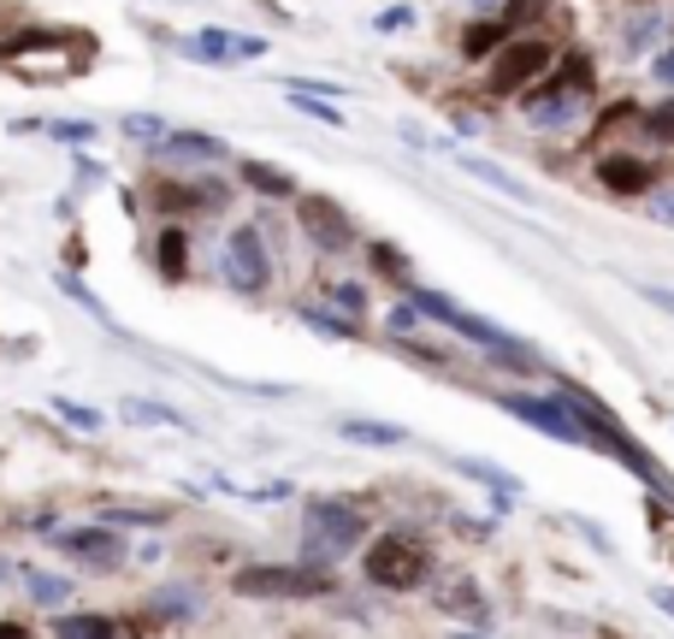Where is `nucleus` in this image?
Masks as SVG:
<instances>
[{
    "instance_id": "nucleus-1",
    "label": "nucleus",
    "mask_w": 674,
    "mask_h": 639,
    "mask_svg": "<svg viewBox=\"0 0 674 639\" xmlns=\"http://www.w3.org/2000/svg\"><path fill=\"white\" fill-rule=\"evenodd\" d=\"M426 575H432V550L414 533H379L367 545V580L385 586V592H414Z\"/></svg>"
},
{
    "instance_id": "nucleus-2",
    "label": "nucleus",
    "mask_w": 674,
    "mask_h": 639,
    "mask_svg": "<svg viewBox=\"0 0 674 639\" xmlns=\"http://www.w3.org/2000/svg\"><path fill=\"white\" fill-rule=\"evenodd\" d=\"M367 539V522H361V509L338 504V497H320V504H308V563H338L343 550H355Z\"/></svg>"
},
{
    "instance_id": "nucleus-3",
    "label": "nucleus",
    "mask_w": 674,
    "mask_h": 639,
    "mask_svg": "<svg viewBox=\"0 0 674 639\" xmlns=\"http://www.w3.org/2000/svg\"><path fill=\"white\" fill-rule=\"evenodd\" d=\"M237 598H332V568H237L231 575Z\"/></svg>"
},
{
    "instance_id": "nucleus-4",
    "label": "nucleus",
    "mask_w": 674,
    "mask_h": 639,
    "mask_svg": "<svg viewBox=\"0 0 674 639\" xmlns=\"http://www.w3.org/2000/svg\"><path fill=\"white\" fill-rule=\"evenodd\" d=\"M504 409L515 414V421H527V426H539V433H550V439L598 444V433L574 414V403H568V396H527V391H509V396H504Z\"/></svg>"
},
{
    "instance_id": "nucleus-5",
    "label": "nucleus",
    "mask_w": 674,
    "mask_h": 639,
    "mask_svg": "<svg viewBox=\"0 0 674 639\" xmlns=\"http://www.w3.org/2000/svg\"><path fill=\"white\" fill-rule=\"evenodd\" d=\"M408 302L421 308V315H432V320H444L449 332H462V338H474V343H491V350H504V355H527L521 343H515L509 332H497L491 320H479V315H468V308H456L449 297H438V290H408Z\"/></svg>"
},
{
    "instance_id": "nucleus-6",
    "label": "nucleus",
    "mask_w": 674,
    "mask_h": 639,
    "mask_svg": "<svg viewBox=\"0 0 674 639\" xmlns=\"http://www.w3.org/2000/svg\"><path fill=\"white\" fill-rule=\"evenodd\" d=\"M219 267H225V285H231V290H243V297H255V290H267V279H272V261H267V249H261V231H255V226H237L231 237H225Z\"/></svg>"
},
{
    "instance_id": "nucleus-7",
    "label": "nucleus",
    "mask_w": 674,
    "mask_h": 639,
    "mask_svg": "<svg viewBox=\"0 0 674 639\" xmlns=\"http://www.w3.org/2000/svg\"><path fill=\"white\" fill-rule=\"evenodd\" d=\"M539 72H550V42H504L491 60V95L527 90Z\"/></svg>"
},
{
    "instance_id": "nucleus-8",
    "label": "nucleus",
    "mask_w": 674,
    "mask_h": 639,
    "mask_svg": "<svg viewBox=\"0 0 674 639\" xmlns=\"http://www.w3.org/2000/svg\"><path fill=\"white\" fill-rule=\"evenodd\" d=\"M297 214H302V231L314 237L325 255L355 249V226H350V214H343L332 196H302V202H297Z\"/></svg>"
},
{
    "instance_id": "nucleus-9",
    "label": "nucleus",
    "mask_w": 674,
    "mask_h": 639,
    "mask_svg": "<svg viewBox=\"0 0 674 639\" xmlns=\"http://www.w3.org/2000/svg\"><path fill=\"white\" fill-rule=\"evenodd\" d=\"M160 154L172 166H219L225 154H231V143L201 136V131H172V136H160Z\"/></svg>"
},
{
    "instance_id": "nucleus-10",
    "label": "nucleus",
    "mask_w": 674,
    "mask_h": 639,
    "mask_svg": "<svg viewBox=\"0 0 674 639\" xmlns=\"http://www.w3.org/2000/svg\"><path fill=\"white\" fill-rule=\"evenodd\" d=\"M598 178H603V189H615V196H645V189H656L651 166L633 161V154H603V161H598Z\"/></svg>"
},
{
    "instance_id": "nucleus-11",
    "label": "nucleus",
    "mask_w": 674,
    "mask_h": 639,
    "mask_svg": "<svg viewBox=\"0 0 674 639\" xmlns=\"http://www.w3.org/2000/svg\"><path fill=\"white\" fill-rule=\"evenodd\" d=\"M184 54L189 60H255V54H261V42L231 37V30H201V37L184 42Z\"/></svg>"
},
{
    "instance_id": "nucleus-12",
    "label": "nucleus",
    "mask_w": 674,
    "mask_h": 639,
    "mask_svg": "<svg viewBox=\"0 0 674 639\" xmlns=\"http://www.w3.org/2000/svg\"><path fill=\"white\" fill-rule=\"evenodd\" d=\"M60 550H72L77 563H101V568H107L113 550H118V539H113L107 527H77V533H65V539H60Z\"/></svg>"
},
{
    "instance_id": "nucleus-13",
    "label": "nucleus",
    "mask_w": 674,
    "mask_h": 639,
    "mask_svg": "<svg viewBox=\"0 0 674 639\" xmlns=\"http://www.w3.org/2000/svg\"><path fill=\"white\" fill-rule=\"evenodd\" d=\"M243 178L261 189V196H297V184H290V172H279V166H267V161H249L243 166Z\"/></svg>"
},
{
    "instance_id": "nucleus-14",
    "label": "nucleus",
    "mask_w": 674,
    "mask_h": 639,
    "mask_svg": "<svg viewBox=\"0 0 674 639\" xmlns=\"http://www.w3.org/2000/svg\"><path fill=\"white\" fill-rule=\"evenodd\" d=\"M504 42H509V24H504V19H486V24H474V30H468L462 54L479 60V54H491V48H504Z\"/></svg>"
},
{
    "instance_id": "nucleus-15",
    "label": "nucleus",
    "mask_w": 674,
    "mask_h": 639,
    "mask_svg": "<svg viewBox=\"0 0 674 639\" xmlns=\"http://www.w3.org/2000/svg\"><path fill=\"white\" fill-rule=\"evenodd\" d=\"M462 172H474V178H486L491 189H504V196H515V202H532V189H527V184H515L509 172H497L491 161H462Z\"/></svg>"
},
{
    "instance_id": "nucleus-16",
    "label": "nucleus",
    "mask_w": 674,
    "mask_h": 639,
    "mask_svg": "<svg viewBox=\"0 0 674 639\" xmlns=\"http://www.w3.org/2000/svg\"><path fill=\"white\" fill-rule=\"evenodd\" d=\"M343 439H355V444H403V426H385V421H343Z\"/></svg>"
},
{
    "instance_id": "nucleus-17",
    "label": "nucleus",
    "mask_w": 674,
    "mask_h": 639,
    "mask_svg": "<svg viewBox=\"0 0 674 639\" xmlns=\"http://www.w3.org/2000/svg\"><path fill=\"white\" fill-rule=\"evenodd\" d=\"M184 261H189L184 231H160V272H166V279H184Z\"/></svg>"
},
{
    "instance_id": "nucleus-18",
    "label": "nucleus",
    "mask_w": 674,
    "mask_h": 639,
    "mask_svg": "<svg viewBox=\"0 0 674 639\" xmlns=\"http://www.w3.org/2000/svg\"><path fill=\"white\" fill-rule=\"evenodd\" d=\"M54 633H65V639H83V633L107 639V633H113V621H107V616H60V621H54Z\"/></svg>"
},
{
    "instance_id": "nucleus-19",
    "label": "nucleus",
    "mask_w": 674,
    "mask_h": 639,
    "mask_svg": "<svg viewBox=\"0 0 674 639\" xmlns=\"http://www.w3.org/2000/svg\"><path fill=\"white\" fill-rule=\"evenodd\" d=\"M302 326H308V332H325V338H355V326L332 320L325 308H302Z\"/></svg>"
},
{
    "instance_id": "nucleus-20",
    "label": "nucleus",
    "mask_w": 674,
    "mask_h": 639,
    "mask_svg": "<svg viewBox=\"0 0 674 639\" xmlns=\"http://www.w3.org/2000/svg\"><path fill=\"white\" fill-rule=\"evenodd\" d=\"M645 131L656 136V143H674V101H663V107L645 113Z\"/></svg>"
},
{
    "instance_id": "nucleus-21",
    "label": "nucleus",
    "mask_w": 674,
    "mask_h": 639,
    "mask_svg": "<svg viewBox=\"0 0 674 639\" xmlns=\"http://www.w3.org/2000/svg\"><path fill=\"white\" fill-rule=\"evenodd\" d=\"M54 409H60V421L83 426V433H95V426H101V414H95V409H83V403H65V396H54Z\"/></svg>"
},
{
    "instance_id": "nucleus-22",
    "label": "nucleus",
    "mask_w": 674,
    "mask_h": 639,
    "mask_svg": "<svg viewBox=\"0 0 674 639\" xmlns=\"http://www.w3.org/2000/svg\"><path fill=\"white\" fill-rule=\"evenodd\" d=\"M125 136H136V143H160V118H154V113H131Z\"/></svg>"
},
{
    "instance_id": "nucleus-23",
    "label": "nucleus",
    "mask_w": 674,
    "mask_h": 639,
    "mask_svg": "<svg viewBox=\"0 0 674 639\" xmlns=\"http://www.w3.org/2000/svg\"><path fill=\"white\" fill-rule=\"evenodd\" d=\"M290 101H297V113H308V118H320V125H343V113H338V107H320L314 95H302V90H297V95H290Z\"/></svg>"
},
{
    "instance_id": "nucleus-24",
    "label": "nucleus",
    "mask_w": 674,
    "mask_h": 639,
    "mask_svg": "<svg viewBox=\"0 0 674 639\" xmlns=\"http://www.w3.org/2000/svg\"><path fill=\"white\" fill-rule=\"evenodd\" d=\"M550 7V0H509V7H504V24L515 30V24H527V19H539V12Z\"/></svg>"
},
{
    "instance_id": "nucleus-25",
    "label": "nucleus",
    "mask_w": 674,
    "mask_h": 639,
    "mask_svg": "<svg viewBox=\"0 0 674 639\" xmlns=\"http://www.w3.org/2000/svg\"><path fill=\"white\" fill-rule=\"evenodd\" d=\"M30 592H37V604H60L65 598V580L60 575H30Z\"/></svg>"
},
{
    "instance_id": "nucleus-26",
    "label": "nucleus",
    "mask_w": 674,
    "mask_h": 639,
    "mask_svg": "<svg viewBox=\"0 0 674 639\" xmlns=\"http://www.w3.org/2000/svg\"><path fill=\"white\" fill-rule=\"evenodd\" d=\"M414 19V7H391V12H379V19H373V30H379V37H391V30H403Z\"/></svg>"
},
{
    "instance_id": "nucleus-27",
    "label": "nucleus",
    "mask_w": 674,
    "mask_h": 639,
    "mask_svg": "<svg viewBox=\"0 0 674 639\" xmlns=\"http://www.w3.org/2000/svg\"><path fill=\"white\" fill-rule=\"evenodd\" d=\"M639 297H645L651 308H668V315H674V290H663V285H639Z\"/></svg>"
},
{
    "instance_id": "nucleus-28",
    "label": "nucleus",
    "mask_w": 674,
    "mask_h": 639,
    "mask_svg": "<svg viewBox=\"0 0 674 639\" xmlns=\"http://www.w3.org/2000/svg\"><path fill=\"white\" fill-rule=\"evenodd\" d=\"M651 207H656V219H668V226H674V189H656Z\"/></svg>"
},
{
    "instance_id": "nucleus-29",
    "label": "nucleus",
    "mask_w": 674,
    "mask_h": 639,
    "mask_svg": "<svg viewBox=\"0 0 674 639\" xmlns=\"http://www.w3.org/2000/svg\"><path fill=\"white\" fill-rule=\"evenodd\" d=\"M60 136H65V143H90L95 125H60Z\"/></svg>"
},
{
    "instance_id": "nucleus-30",
    "label": "nucleus",
    "mask_w": 674,
    "mask_h": 639,
    "mask_svg": "<svg viewBox=\"0 0 674 639\" xmlns=\"http://www.w3.org/2000/svg\"><path fill=\"white\" fill-rule=\"evenodd\" d=\"M656 78L674 83V48H668V54H656Z\"/></svg>"
},
{
    "instance_id": "nucleus-31",
    "label": "nucleus",
    "mask_w": 674,
    "mask_h": 639,
    "mask_svg": "<svg viewBox=\"0 0 674 639\" xmlns=\"http://www.w3.org/2000/svg\"><path fill=\"white\" fill-rule=\"evenodd\" d=\"M656 604H663V610H674V586H663V592H656Z\"/></svg>"
}]
</instances>
